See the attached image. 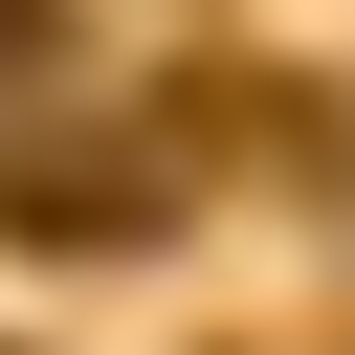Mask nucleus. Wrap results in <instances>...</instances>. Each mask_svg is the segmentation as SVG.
Masks as SVG:
<instances>
[{
	"label": "nucleus",
	"instance_id": "f257e3e1",
	"mask_svg": "<svg viewBox=\"0 0 355 355\" xmlns=\"http://www.w3.org/2000/svg\"><path fill=\"white\" fill-rule=\"evenodd\" d=\"M178 222V178L133 155V133H44V155H0V244H155Z\"/></svg>",
	"mask_w": 355,
	"mask_h": 355
},
{
	"label": "nucleus",
	"instance_id": "f03ea898",
	"mask_svg": "<svg viewBox=\"0 0 355 355\" xmlns=\"http://www.w3.org/2000/svg\"><path fill=\"white\" fill-rule=\"evenodd\" d=\"M0 67H44V0H0Z\"/></svg>",
	"mask_w": 355,
	"mask_h": 355
}]
</instances>
